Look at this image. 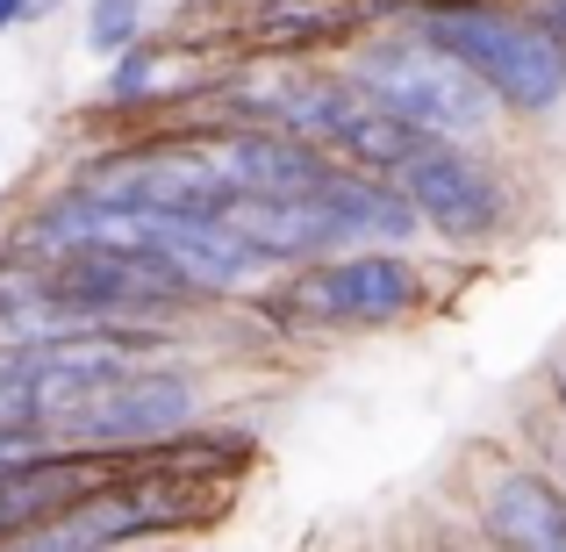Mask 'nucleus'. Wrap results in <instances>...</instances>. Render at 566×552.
Listing matches in <instances>:
<instances>
[{
  "mask_svg": "<svg viewBox=\"0 0 566 552\" xmlns=\"http://www.w3.org/2000/svg\"><path fill=\"white\" fill-rule=\"evenodd\" d=\"M409 29L495 101L502 129H566V51L524 0H416Z\"/></svg>",
  "mask_w": 566,
  "mask_h": 552,
  "instance_id": "obj_1",
  "label": "nucleus"
},
{
  "mask_svg": "<svg viewBox=\"0 0 566 552\" xmlns=\"http://www.w3.org/2000/svg\"><path fill=\"white\" fill-rule=\"evenodd\" d=\"M337 80L352 86L359 101H374L395 129H409L416 144H481L495 152L502 137V115L438 43H423L409 22H387V29H366L352 51L331 58Z\"/></svg>",
  "mask_w": 566,
  "mask_h": 552,
  "instance_id": "obj_2",
  "label": "nucleus"
},
{
  "mask_svg": "<svg viewBox=\"0 0 566 552\" xmlns=\"http://www.w3.org/2000/svg\"><path fill=\"white\" fill-rule=\"evenodd\" d=\"M438 302V280L416 251H337L302 273H280L251 294V309H265V323L302 337H374L401 331Z\"/></svg>",
  "mask_w": 566,
  "mask_h": 552,
  "instance_id": "obj_3",
  "label": "nucleus"
},
{
  "mask_svg": "<svg viewBox=\"0 0 566 552\" xmlns=\"http://www.w3.org/2000/svg\"><path fill=\"white\" fill-rule=\"evenodd\" d=\"M395 187L416 230L444 251H495L510 244L516 216H524V187H516L510 158L481 152V144H416L395 166Z\"/></svg>",
  "mask_w": 566,
  "mask_h": 552,
  "instance_id": "obj_4",
  "label": "nucleus"
},
{
  "mask_svg": "<svg viewBox=\"0 0 566 552\" xmlns=\"http://www.w3.org/2000/svg\"><path fill=\"white\" fill-rule=\"evenodd\" d=\"M208 416V387L187 360H144L129 366L123 381H108L86 409H72L65 424L51 430V445L65 452H94V459H144L166 452L172 438H187L193 424Z\"/></svg>",
  "mask_w": 566,
  "mask_h": 552,
  "instance_id": "obj_5",
  "label": "nucleus"
},
{
  "mask_svg": "<svg viewBox=\"0 0 566 552\" xmlns=\"http://www.w3.org/2000/svg\"><path fill=\"white\" fill-rule=\"evenodd\" d=\"M416 0H237L222 8L230 58H280V65H331L366 29L409 22Z\"/></svg>",
  "mask_w": 566,
  "mask_h": 552,
  "instance_id": "obj_6",
  "label": "nucleus"
},
{
  "mask_svg": "<svg viewBox=\"0 0 566 552\" xmlns=\"http://www.w3.org/2000/svg\"><path fill=\"white\" fill-rule=\"evenodd\" d=\"M459 502H467V531L488 552H566V496L516 445L473 452Z\"/></svg>",
  "mask_w": 566,
  "mask_h": 552,
  "instance_id": "obj_7",
  "label": "nucleus"
},
{
  "mask_svg": "<svg viewBox=\"0 0 566 552\" xmlns=\"http://www.w3.org/2000/svg\"><path fill=\"white\" fill-rule=\"evenodd\" d=\"M216 65H208L201 43H187V37H144L137 51L108 58V80H101L94 115L101 123H123V129H166L201 101V86H208Z\"/></svg>",
  "mask_w": 566,
  "mask_h": 552,
  "instance_id": "obj_8",
  "label": "nucleus"
},
{
  "mask_svg": "<svg viewBox=\"0 0 566 552\" xmlns=\"http://www.w3.org/2000/svg\"><path fill=\"white\" fill-rule=\"evenodd\" d=\"M222 222H230V237H237V244H244L273 280H280V273H302V265L337 259V251H345L316 194H302V201H251V194H244V201L222 208Z\"/></svg>",
  "mask_w": 566,
  "mask_h": 552,
  "instance_id": "obj_9",
  "label": "nucleus"
},
{
  "mask_svg": "<svg viewBox=\"0 0 566 552\" xmlns=\"http://www.w3.org/2000/svg\"><path fill=\"white\" fill-rule=\"evenodd\" d=\"M316 201H323V216H331V230H337L345 251H416V244H423V230H416L401 187L380 180V173L337 166L331 180L316 187Z\"/></svg>",
  "mask_w": 566,
  "mask_h": 552,
  "instance_id": "obj_10",
  "label": "nucleus"
},
{
  "mask_svg": "<svg viewBox=\"0 0 566 552\" xmlns=\"http://www.w3.org/2000/svg\"><path fill=\"white\" fill-rule=\"evenodd\" d=\"M151 37V0H86V29H80V43H86V58H123V51H137V43Z\"/></svg>",
  "mask_w": 566,
  "mask_h": 552,
  "instance_id": "obj_11",
  "label": "nucleus"
},
{
  "mask_svg": "<svg viewBox=\"0 0 566 552\" xmlns=\"http://www.w3.org/2000/svg\"><path fill=\"white\" fill-rule=\"evenodd\" d=\"M14 438H36V424H29L22 381H8V373H0V445H14Z\"/></svg>",
  "mask_w": 566,
  "mask_h": 552,
  "instance_id": "obj_12",
  "label": "nucleus"
},
{
  "mask_svg": "<svg viewBox=\"0 0 566 552\" xmlns=\"http://www.w3.org/2000/svg\"><path fill=\"white\" fill-rule=\"evenodd\" d=\"M545 409H553V424L566 430V345L553 352V366H545Z\"/></svg>",
  "mask_w": 566,
  "mask_h": 552,
  "instance_id": "obj_13",
  "label": "nucleus"
},
{
  "mask_svg": "<svg viewBox=\"0 0 566 552\" xmlns=\"http://www.w3.org/2000/svg\"><path fill=\"white\" fill-rule=\"evenodd\" d=\"M524 8L538 14V29H545V37H553L559 51H566V0H524Z\"/></svg>",
  "mask_w": 566,
  "mask_h": 552,
  "instance_id": "obj_14",
  "label": "nucleus"
},
{
  "mask_svg": "<svg viewBox=\"0 0 566 552\" xmlns=\"http://www.w3.org/2000/svg\"><path fill=\"white\" fill-rule=\"evenodd\" d=\"M29 22H36L29 0H0V37H14V29H29Z\"/></svg>",
  "mask_w": 566,
  "mask_h": 552,
  "instance_id": "obj_15",
  "label": "nucleus"
},
{
  "mask_svg": "<svg viewBox=\"0 0 566 552\" xmlns=\"http://www.w3.org/2000/svg\"><path fill=\"white\" fill-rule=\"evenodd\" d=\"M29 8H36V14H51V8H65V0H29Z\"/></svg>",
  "mask_w": 566,
  "mask_h": 552,
  "instance_id": "obj_16",
  "label": "nucleus"
}]
</instances>
